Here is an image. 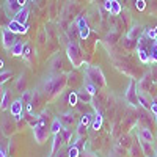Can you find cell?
<instances>
[{
	"label": "cell",
	"instance_id": "1",
	"mask_svg": "<svg viewBox=\"0 0 157 157\" xmlns=\"http://www.w3.org/2000/svg\"><path fill=\"white\" fill-rule=\"evenodd\" d=\"M64 83H66V78H64V75L50 77V78H47L46 83H44V90H46V93H47L49 96H54V94H57V93H61Z\"/></svg>",
	"mask_w": 157,
	"mask_h": 157
},
{
	"label": "cell",
	"instance_id": "2",
	"mask_svg": "<svg viewBox=\"0 0 157 157\" xmlns=\"http://www.w3.org/2000/svg\"><path fill=\"white\" fill-rule=\"evenodd\" d=\"M85 72H86V77H88V82L94 83L98 88L99 86H105L107 82H105V77H104L101 68H98V66H88L85 69Z\"/></svg>",
	"mask_w": 157,
	"mask_h": 157
},
{
	"label": "cell",
	"instance_id": "3",
	"mask_svg": "<svg viewBox=\"0 0 157 157\" xmlns=\"http://www.w3.org/2000/svg\"><path fill=\"white\" fill-rule=\"evenodd\" d=\"M126 101H127L129 105H132L135 109L140 105V102H138V88H137L135 80L129 82V86H127V91H126Z\"/></svg>",
	"mask_w": 157,
	"mask_h": 157
},
{
	"label": "cell",
	"instance_id": "4",
	"mask_svg": "<svg viewBox=\"0 0 157 157\" xmlns=\"http://www.w3.org/2000/svg\"><path fill=\"white\" fill-rule=\"evenodd\" d=\"M68 57H69V60H71V63H72V66L74 68H78V66H82V54H80V49H78V46L75 44V43H71L69 46H68Z\"/></svg>",
	"mask_w": 157,
	"mask_h": 157
},
{
	"label": "cell",
	"instance_id": "5",
	"mask_svg": "<svg viewBox=\"0 0 157 157\" xmlns=\"http://www.w3.org/2000/svg\"><path fill=\"white\" fill-rule=\"evenodd\" d=\"M33 135L38 145H43V143L47 141L49 135H50V129L46 127V124H36L33 126Z\"/></svg>",
	"mask_w": 157,
	"mask_h": 157
},
{
	"label": "cell",
	"instance_id": "6",
	"mask_svg": "<svg viewBox=\"0 0 157 157\" xmlns=\"http://www.w3.org/2000/svg\"><path fill=\"white\" fill-rule=\"evenodd\" d=\"M137 140H138V146H140V149H141V152L145 154L146 157H155L157 154H155V148H154V145L151 141H145L141 137H138L137 135Z\"/></svg>",
	"mask_w": 157,
	"mask_h": 157
},
{
	"label": "cell",
	"instance_id": "7",
	"mask_svg": "<svg viewBox=\"0 0 157 157\" xmlns=\"http://www.w3.org/2000/svg\"><path fill=\"white\" fill-rule=\"evenodd\" d=\"M2 43H3V47H5L6 50H10L13 44H16V43H17L16 33L10 32L8 29H3V30H2Z\"/></svg>",
	"mask_w": 157,
	"mask_h": 157
},
{
	"label": "cell",
	"instance_id": "8",
	"mask_svg": "<svg viewBox=\"0 0 157 157\" xmlns=\"http://www.w3.org/2000/svg\"><path fill=\"white\" fill-rule=\"evenodd\" d=\"M24 105H25V104L21 101V98L16 99V101H13L11 105H10V113H11V116H14L16 120H19L21 116H24Z\"/></svg>",
	"mask_w": 157,
	"mask_h": 157
},
{
	"label": "cell",
	"instance_id": "9",
	"mask_svg": "<svg viewBox=\"0 0 157 157\" xmlns=\"http://www.w3.org/2000/svg\"><path fill=\"white\" fill-rule=\"evenodd\" d=\"M10 32H13V33H16V35H21V33H27L29 32V25L25 24V25H22V24H19V22H16L14 19L13 21H10V24H8V27H6Z\"/></svg>",
	"mask_w": 157,
	"mask_h": 157
},
{
	"label": "cell",
	"instance_id": "10",
	"mask_svg": "<svg viewBox=\"0 0 157 157\" xmlns=\"http://www.w3.org/2000/svg\"><path fill=\"white\" fill-rule=\"evenodd\" d=\"M77 30H78V35H80L82 39H86L88 35H90V27H88V24L83 17H78L77 19Z\"/></svg>",
	"mask_w": 157,
	"mask_h": 157
},
{
	"label": "cell",
	"instance_id": "11",
	"mask_svg": "<svg viewBox=\"0 0 157 157\" xmlns=\"http://www.w3.org/2000/svg\"><path fill=\"white\" fill-rule=\"evenodd\" d=\"M22 10L21 5L17 3V0H6L5 2V11H6V14H13V17H14V14Z\"/></svg>",
	"mask_w": 157,
	"mask_h": 157
},
{
	"label": "cell",
	"instance_id": "12",
	"mask_svg": "<svg viewBox=\"0 0 157 157\" xmlns=\"http://www.w3.org/2000/svg\"><path fill=\"white\" fill-rule=\"evenodd\" d=\"M63 138H61V135L60 134H55L54 135V140H52V148H50V155L54 157L60 149H61V145H63Z\"/></svg>",
	"mask_w": 157,
	"mask_h": 157
},
{
	"label": "cell",
	"instance_id": "13",
	"mask_svg": "<svg viewBox=\"0 0 157 157\" xmlns=\"http://www.w3.org/2000/svg\"><path fill=\"white\" fill-rule=\"evenodd\" d=\"M29 16H30V11H29V8H22V10H19V11L16 13L13 19H14L16 22H19V24H22V25H25V24H27Z\"/></svg>",
	"mask_w": 157,
	"mask_h": 157
},
{
	"label": "cell",
	"instance_id": "14",
	"mask_svg": "<svg viewBox=\"0 0 157 157\" xmlns=\"http://www.w3.org/2000/svg\"><path fill=\"white\" fill-rule=\"evenodd\" d=\"M60 121L63 123V126H64V127L72 126V124H74V121H75L74 113H72L71 110H69V112H63V113L60 115Z\"/></svg>",
	"mask_w": 157,
	"mask_h": 157
},
{
	"label": "cell",
	"instance_id": "15",
	"mask_svg": "<svg viewBox=\"0 0 157 157\" xmlns=\"http://www.w3.org/2000/svg\"><path fill=\"white\" fill-rule=\"evenodd\" d=\"M24 47H25V44H24L22 41H17L16 44H13V46H11L10 54H11L13 57H19V55L24 54Z\"/></svg>",
	"mask_w": 157,
	"mask_h": 157
},
{
	"label": "cell",
	"instance_id": "16",
	"mask_svg": "<svg viewBox=\"0 0 157 157\" xmlns=\"http://www.w3.org/2000/svg\"><path fill=\"white\" fill-rule=\"evenodd\" d=\"M10 98H11V91L10 90H5L3 91V96H2V101H0V110H6L10 104Z\"/></svg>",
	"mask_w": 157,
	"mask_h": 157
},
{
	"label": "cell",
	"instance_id": "17",
	"mask_svg": "<svg viewBox=\"0 0 157 157\" xmlns=\"http://www.w3.org/2000/svg\"><path fill=\"white\" fill-rule=\"evenodd\" d=\"M64 126H63V123L60 121V118H55V120H52V124H50V134H60V130L63 129Z\"/></svg>",
	"mask_w": 157,
	"mask_h": 157
},
{
	"label": "cell",
	"instance_id": "18",
	"mask_svg": "<svg viewBox=\"0 0 157 157\" xmlns=\"http://www.w3.org/2000/svg\"><path fill=\"white\" fill-rule=\"evenodd\" d=\"M138 137H141L145 141H154V137H152V132L148 129V127H141L140 129V132H138Z\"/></svg>",
	"mask_w": 157,
	"mask_h": 157
},
{
	"label": "cell",
	"instance_id": "19",
	"mask_svg": "<svg viewBox=\"0 0 157 157\" xmlns=\"http://www.w3.org/2000/svg\"><path fill=\"white\" fill-rule=\"evenodd\" d=\"M141 33H143V29L140 27V25H134L132 30L127 33V39H138Z\"/></svg>",
	"mask_w": 157,
	"mask_h": 157
},
{
	"label": "cell",
	"instance_id": "20",
	"mask_svg": "<svg viewBox=\"0 0 157 157\" xmlns=\"http://www.w3.org/2000/svg\"><path fill=\"white\" fill-rule=\"evenodd\" d=\"M149 61L157 63V41H154L149 47Z\"/></svg>",
	"mask_w": 157,
	"mask_h": 157
},
{
	"label": "cell",
	"instance_id": "21",
	"mask_svg": "<svg viewBox=\"0 0 157 157\" xmlns=\"http://www.w3.org/2000/svg\"><path fill=\"white\" fill-rule=\"evenodd\" d=\"M110 13L113 16H118L121 13V3L118 0H112V8H110Z\"/></svg>",
	"mask_w": 157,
	"mask_h": 157
},
{
	"label": "cell",
	"instance_id": "22",
	"mask_svg": "<svg viewBox=\"0 0 157 157\" xmlns=\"http://www.w3.org/2000/svg\"><path fill=\"white\" fill-rule=\"evenodd\" d=\"M85 91H86L90 96H94V94L98 93V86H96L94 83H91V82H86V83H85Z\"/></svg>",
	"mask_w": 157,
	"mask_h": 157
},
{
	"label": "cell",
	"instance_id": "23",
	"mask_svg": "<svg viewBox=\"0 0 157 157\" xmlns=\"http://www.w3.org/2000/svg\"><path fill=\"white\" fill-rule=\"evenodd\" d=\"M102 126V115L96 110V116H94V121H93V129L94 130H99Z\"/></svg>",
	"mask_w": 157,
	"mask_h": 157
},
{
	"label": "cell",
	"instance_id": "24",
	"mask_svg": "<svg viewBox=\"0 0 157 157\" xmlns=\"http://www.w3.org/2000/svg\"><path fill=\"white\" fill-rule=\"evenodd\" d=\"M66 152H68V157H78V155H80V149H78L75 145H71Z\"/></svg>",
	"mask_w": 157,
	"mask_h": 157
},
{
	"label": "cell",
	"instance_id": "25",
	"mask_svg": "<svg viewBox=\"0 0 157 157\" xmlns=\"http://www.w3.org/2000/svg\"><path fill=\"white\" fill-rule=\"evenodd\" d=\"M93 118H94V116H93V113H85V115L82 116L80 123H82L83 126H86V127H88V124H90L91 121H93Z\"/></svg>",
	"mask_w": 157,
	"mask_h": 157
},
{
	"label": "cell",
	"instance_id": "26",
	"mask_svg": "<svg viewBox=\"0 0 157 157\" xmlns=\"http://www.w3.org/2000/svg\"><path fill=\"white\" fill-rule=\"evenodd\" d=\"M25 83H27V80H25V75L22 74V75L19 77L17 83H16V88H17L19 91H25Z\"/></svg>",
	"mask_w": 157,
	"mask_h": 157
},
{
	"label": "cell",
	"instance_id": "27",
	"mask_svg": "<svg viewBox=\"0 0 157 157\" xmlns=\"http://www.w3.org/2000/svg\"><path fill=\"white\" fill-rule=\"evenodd\" d=\"M77 101H78V94L75 93V91H72V93L69 94V98H68V102H69V105H77Z\"/></svg>",
	"mask_w": 157,
	"mask_h": 157
},
{
	"label": "cell",
	"instance_id": "28",
	"mask_svg": "<svg viewBox=\"0 0 157 157\" xmlns=\"http://www.w3.org/2000/svg\"><path fill=\"white\" fill-rule=\"evenodd\" d=\"M13 75V72L11 71H3L2 74H0V83H3V82H6L8 78Z\"/></svg>",
	"mask_w": 157,
	"mask_h": 157
},
{
	"label": "cell",
	"instance_id": "29",
	"mask_svg": "<svg viewBox=\"0 0 157 157\" xmlns=\"http://www.w3.org/2000/svg\"><path fill=\"white\" fill-rule=\"evenodd\" d=\"M143 152L138 149V146H135V145H132V146H130V155H132V157H140Z\"/></svg>",
	"mask_w": 157,
	"mask_h": 157
},
{
	"label": "cell",
	"instance_id": "30",
	"mask_svg": "<svg viewBox=\"0 0 157 157\" xmlns=\"http://www.w3.org/2000/svg\"><path fill=\"white\" fill-rule=\"evenodd\" d=\"M85 132H86V126H83V124L80 123V124H78V127H77V135H78V137H83Z\"/></svg>",
	"mask_w": 157,
	"mask_h": 157
},
{
	"label": "cell",
	"instance_id": "31",
	"mask_svg": "<svg viewBox=\"0 0 157 157\" xmlns=\"http://www.w3.org/2000/svg\"><path fill=\"white\" fill-rule=\"evenodd\" d=\"M149 110H151L152 115H157V98H154V99L151 101V107H149Z\"/></svg>",
	"mask_w": 157,
	"mask_h": 157
},
{
	"label": "cell",
	"instance_id": "32",
	"mask_svg": "<svg viewBox=\"0 0 157 157\" xmlns=\"http://www.w3.org/2000/svg\"><path fill=\"white\" fill-rule=\"evenodd\" d=\"M145 8H146V2H145V0H137V10L143 11Z\"/></svg>",
	"mask_w": 157,
	"mask_h": 157
},
{
	"label": "cell",
	"instance_id": "33",
	"mask_svg": "<svg viewBox=\"0 0 157 157\" xmlns=\"http://www.w3.org/2000/svg\"><path fill=\"white\" fill-rule=\"evenodd\" d=\"M30 52H32L30 46H29V44H25V47H24V54H22V55H24L25 58H29V57H30Z\"/></svg>",
	"mask_w": 157,
	"mask_h": 157
},
{
	"label": "cell",
	"instance_id": "34",
	"mask_svg": "<svg viewBox=\"0 0 157 157\" xmlns=\"http://www.w3.org/2000/svg\"><path fill=\"white\" fill-rule=\"evenodd\" d=\"M54 157H68V152H63V151L60 149V151H58V152H57Z\"/></svg>",
	"mask_w": 157,
	"mask_h": 157
},
{
	"label": "cell",
	"instance_id": "35",
	"mask_svg": "<svg viewBox=\"0 0 157 157\" xmlns=\"http://www.w3.org/2000/svg\"><path fill=\"white\" fill-rule=\"evenodd\" d=\"M110 8H112V0H105V10L110 11Z\"/></svg>",
	"mask_w": 157,
	"mask_h": 157
},
{
	"label": "cell",
	"instance_id": "36",
	"mask_svg": "<svg viewBox=\"0 0 157 157\" xmlns=\"http://www.w3.org/2000/svg\"><path fill=\"white\" fill-rule=\"evenodd\" d=\"M17 3L21 5V8H25V5H27V0H17Z\"/></svg>",
	"mask_w": 157,
	"mask_h": 157
},
{
	"label": "cell",
	"instance_id": "37",
	"mask_svg": "<svg viewBox=\"0 0 157 157\" xmlns=\"http://www.w3.org/2000/svg\"><path fill=\"white\" fill-rule=\"evenodd\" d=\"M0 157H6V152L3 151V148H0Z\"/></svg>",
	"mask_w": 157,
	"mask_h": 157
},
{
	"label": "cell",
	"instance_id": "38",
	"mask_svg": "<svg viewBox=\"0 0 157 157\" xmlns=\"http://www.w3.org/2000/svg\"><path fill=\"white\" fill-rule=\"evenodd\" d=\"M2 66H3V61H2V60H0V68H2Z\"/></svg>",
	"mask_w": 157,
	"mask_h": 157
},
{
	"label": "cell",
	"instance_id": "39",
	"mask_svg": "<svg viewBox=\"0 0 157 157\" xmlns=\"http://www.w3.org/2000/svg\"><path fill=\"white\" fill-rule=\"evenodd\" d=\"M110 157H118V155H116V154H115V152H113V154H112V155H110Z\"/></svg>",
	"mask_w": 157,
	"mask_h": 157
},
{
	"label": "cell",
	"instance_id": "40",
	"mask_svg": "<svg viewBox=\"0 0 157 157\" xmlns=\"http://www.w3.org/2000/svg\"><path fill=\"white\" fill-rule=\"evenodd\" d=\"M154 118H155V121H157V115H154Z\"/></svg>",
	"mask_w": 157,
	"mask_h": 157
}]
</instances>
